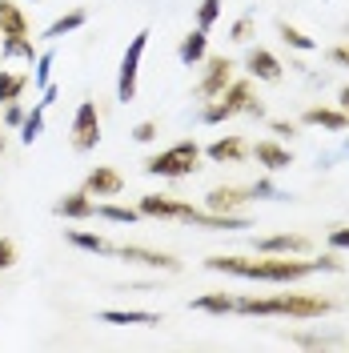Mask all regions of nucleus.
<instances>
[{
	"mask_svg": "<svg viewBox=\"0 0 349 353\" xmlns=\"http://www.w3.org/2000/svg\"><path fill=\"white\" fill-rule=\"evenodd\" d=\"M4 37H28V17L12 0H0V41Z\"/></svg>",
	"mask_w": 349,
	"mask_h": 353,
	"instance_id": "6ab92c4d",
	"label": "nucleus"
},
{
	"mask_svg": "<svg viewBox=\"0 0 349 353\" xmlns=\"http://www.w3.org/2000/svg\"><path fill=\"white\" fill-rule=\"evenodd\" d=\"M277 32H281V41L289 44V48H297V52H313V48H317V41H313V37H306L297 24H289V21L277 24Z\"/></svg>",
	"mask_w": 349,
	"mask_h": 353,
	"instance_id": "cd10ccee",
	"label": "nucleus"
},
{
	"mask_svg": "<svg viewBox=\"0 0 349 353\" xmlns=\"http://www.w3.org/2000/svg\"><path fill=\"white\" fill-rule=\"evenodd\" d=\"M346 153H349V141H346Z\"/></svg>",
	"mask_w": 349,
	"mask_h": 353,
	"instance_id": "79ce46f5",
	"label": "nucleus"
},
{
	"mask_svg": "<svg viewBox=\"0 0 349 353\" xmlns=\"http://www.w3.org/2000/svg\"><path fill=\"white\" fill-rule=\"evenodd\" d=\"M68 141L77 153H92L101 145V112L92 101H81L77 105V117H72V129H68Z\"/></svg>",
	"mask_w": 349,
	"mask_h": 353,
	"instance_id": "423d86ee",
	"label": "nucleus"
},
{
	"mask_svg": "<svg viewBox=\"0 0 349 353\" xmlns=\"http://www.w3.org/2000/svg\"><path fill=\"white\" fill-rule=\"evenodd\" d=\"M221 4H225V0H201V4H197V28L209 32V28L221 21Z\"/></svg>",
	"mask_w": 349,
	"mask_h": 353,
	"instance_id": "7c9ffc66",
	"label": "nucleus"
},
{
	"mask_svg": "<svg viewBox=\"0 0 349 353\" xmlns=\"http://www.w3.org/2000/svg\"><path fill=\"white\" fill-rule=\"evenodd\" d=\"M12 265H17V241L0 237V273H4V269H12Z\"/></svg>",
	"mask_w": 349,
	"mask_h": 353,
	"instance_id": "f704fd0d",
	"label": "nucleus"
},
{
	"mask_svg": "<svg viewBox=\"0 0 349 353\" xmlns=\"http://www.w3.org/2000/svg\"><path fill=\"white\" fill-rule=\"evenodd\" d=\"M97 217L112 221V225H137L141 221V209L137 205H109V201H101L97 205Z\"/></svg>",
	"mask_w": 349,
	"mask_h": 353,
	"instance_id": "a878e982",
	"label": "nucleus"
},
{
	"mask_svg": "<svg viewBox=\"0 0 349 353\" xmlns=\"http://www.w3.org/2000/svg\"><path fill=\"white\" fill-rule=\"evenodd\" d=\"M28 85H32V77H28V72H4V68H0V105L21 101V92Z\"/></svg>",
	"mask_w": 349,
	"mask_h": 353,
	"instance_id": "393cba45",
	"label": "nucleus"
},
{
	"mask_svg": "<svg viewBox=\"0 0 349 353\" xmlns=\"http://www.w3.org/2000/svg\"><path fill=\"white\" fill-rule=\"evenodd\" d=\"M337 109H341V112H349V85L341 88V92H337Z\"/></svg>",
	"mask_w": 349,
	"mask_h": 353,
	"instance_id": "a19ab883",
	"label": "nucleus"
},
{
	"mask_svg": "<svg viewBox=\"0 0 349 353\" xmlns=\"http://www.w3.org/2000/svg\"><path fill=\"white\" fill-rule=\"evenodd\" d=\"M205 57H209V32H205V28H193L189 37H181V44H177V61H181V65L193 68V65H201Z\"/></svg>",
	"mask_w": 349,
	"mask_h": 353,
	"instance_id": "f3484780",
	"label": "nucleus"
},
{
	"mask_svg": "<svg viewBox=\"0 0 349 353\" xmlns=\"http://www.w3.org/2000/svg\"><path fill=\"white\" fill-rule=\"evenodd\" d=\"M32 4H37V0H32Z\"/></svg>",
	"mask_w": 349,
	"mask_h": 353,
	"instance_id": "37998d69",
	"label": "nucleus"
},
{
	"mask_svg": "<svg viewBox=\"0 0 349 353\" xmlns=\"http://www.w3.org/2000/svg\"><path fill=\"white\" fill-rule=\"evenodd\" d=\"M233 313H245V317H301V321H313V317L333 313V301H329V297H313V293L237 297V309H233Z\"/></svg>",
	"mask_w": 349,
	"mask_h": 353,
	"instance_id": "f03ea898",
	"label": "nucleus"
},
{
	"mask_svg": "<svg viewBox=\"0 0 349 353\" xmlns=\"http://www.w3.org/2000/svg\"><path fill=\"white\" fill-rule=\"evenodd\" d=\"M329 245H333V249H349V225H341V229H329Z\"/></svg>",
	"mask_w": 349,
	"mask_h": 353,
	"instance_id": "4c0bfd02",
	"label": "nucleus"
},
{
	"mask_svg": "<svg viewBox=\"0 0 349 353\" xmlns=\"http://www.w3.org/2000/svg\"><path fill=\"white\" fill-rule=\"evenodd\" d=\"M112 257L132 265H145V269H165V273H177L181 261L173 253H157V249H145V245H112Z\"/></svg>",
	"mask_w": 349,
	"mask_h": 353,
	"instance_id": "6e6552de",
	"label": "nucleus"
},
{
	"mask_svg": "<svg viewBox=\"0 0 349 353\" xmlns=\"http://www.w3.org/2000/svg\"><path fill=\"white\" fill-rule=\"evenodd\" d=\"M233 81V61L229 57H205V72H201V81L193 85V97L197 101H213L225 92V85Z\"/></svg>",
	"mask_w": 349,
	"mask_h": 353,
	"instance_id": "0eeeda50",
	"label": "nucleus"
},
{
	"mask_svg": "<svg viewBox=\"0 0 349 353\" xmlns=\"http://www.w3.org/2000/svg\"><path fill=\"white\" fill-rule=\"evenodd\" d=\"M149 37H153V32L141 28L129 41L125 57H121V68H117V101H121V105L137 101V77H141V57H145V48H149Z\"/></svg>",
	"mask_w": 349,
	"mask_h": 353,
	"instance_id": "39448f33",
	"label": "nucleus"
},
{
	"mask_svg": "<svg viewBox=\"0 0 349 353\" xmlns=\"http://www.w3.org/2000/svg\"><path fill=\"white\" fill-rule=\"evenodd\" d=\"M205 269L213 273H229V277H245V281H273V285H289V281H301L309 273H341V261L333 253H321L317 261H289L277 253H261V261H249V257H209Z\"/></svg>",
	"mask_w": 349,
	"mask_h": 353,
	"instance_id": "f257e3e1",
	"label": "nucleus"
},
{
	"mask_svg": "<svg viewBox=\"0 0 349 353\" xmlns=\"http://www.w3.org/2000/svg\"><path fill=\"white\" fill-rule=\"evenodd\" d=\"M249 197V189H241V185H217V189H209L205 193V209L209 213H237Z\"/></svg>",
	"mask_w": 349,
	"mask_h": 353,
	"instance_id": "9b49d317",
	"label": "nucleus"
},
{
	"mask_svg": "<svg viewBox=\"0 0 349 353\" xmlns=\"http://www.w3.org/2000/svg\"><path fill=\"white\" fill-rule=\"evenodd\" d=\"M289 341L306 350H329V345H346V333H293Z\"/></svg>",
	"mask_w": 349,
	"mask_h": 353,
	"instance_id": "bb28decb",
	"label": "nucleus"
},
{
	"mask_svg": "<svg viewBox=\"0 0 349 353\" xmlns=\"http://www.w3.org/2000/svg\"><path fill=\"white\" fill-rule=\"evenodd\" d=\"M249 153L257 157V165H265L269 173H281V169H289V165H293V153H289L285 145H277V141H257Z\"/></svg>",
	"mask_w": 349,
	"mask_h": 353,
	"instance_id": "dca6fc26",
	"label": "nucleus"
},
{
	"mask_svg": "<svg viewBox=\"0 0 349 353\" xmlns=\"http://www.w3.org/2000/svg\"><path fill=\"white\" fill-rule=\"evenodd\" d=\"M21 121H24V105L21 101H8V105H4V125H8V129H21Z\"/></svg>",
	"mask_w": 349,
	"mask_h": 353,
	"instance_id": "c9c22d12",
	"label": "nucleus"
},
{
	"mask_svg": "<svg viewBox=\"0 0 349 353\" xmlns=\"http://www.w3.org/2000/svg\"><path fill=\"white\" fill-rule=\"evenodd\" d=\"M65 241L77 245V249H85V253H101V257H112V245L105 237H97V233H81V229H65Z\"/></svg>",
	"mask_w": 349,
	"mask_h": 353,
	"instance_id": "b1692460",
	"label": "nucleus"
},
{
	"mask_svg": "<svg viewBox=\"0 0 349 353\" xmlns=\"http://www.w3.org/2000/svg\"><path fill=\"white\" fill-rule=\"evenodd\" d=\"M301 121H306V125H313V129L349 132V112H341V109H321V105H313V109L301 112Z\"/></svg>",
	"mask_w": 349,
	"mask_h": 353,
	"instance_id": "a211bd4d",
	"label": "nucleus"
},
{
	"mask_svg": "<svg viewBox=\"0 0 349 353\" xmlns=\"http://www.w3.org/2000/svg\"><path fill=\"white\" fill-rule=\"evenodd\" d=\"M101 321H109V325H161V317L149 309H105Z\"/></svg>",
	"mask_w": 349,
	"mask_h": 353,
	"instance_id": "aec40b11",
	"label": "nucleus"
},
{
	"mask_svg": "<svg viewBox=\"0 0 349 353\" xmlns=\"http://www.w3.org/2000/svg\"><path fill=\"white\" fill-rule=\"evenodd\" d=\"M37 44L28 41V37H4L0 41V61H28V65H37Z\"/></svg>",
	"mask_w": 349,
	"mask_h": 353,
	"instance_id": "412c9836",
	"label": "nucleus"
},
{
	"mask_svg": "<svg viewBox=\"0 0 349 353\" xmlns=\"http://www.w3.org/2000/svg\"><path fill=\"white\" fill-rule=\"evenodd\" d=\"M197 169H201V145L197 141H177V145L145 161V173L161 176V181H181V176H193Z\"/></svg>",
	"mask_w": 349,
	"mask_h": 353,
	"instance_id": "7ed1b4c3",
	"label": "nucleus"
},
{
	"mask_svg": "<svg viewBox=\"0 0 349 353\" xmlns=\"http://www.w3.org/2000/svg\"><path fill=\"white\" fill-rule=\"evenodd\" d=\"M205 157H209L213 165H237V161L249 157V141H245V137H221V141H213V145L205 149Z\"/></svg>",
	"mask_w": 349,
	"mask_h": 353,
	"instance_id": "2eb2a0df",
	"label": "nucleus"
},
{
	"mask_svg": "<svg viewBox=\"0 0 349 353\" xmlns=\"http://www.w3.org/2000/svg\"><path fill=\"white\" fill-rule=\"evenodd\" d=\"M41 129H44V105H37L32 112H24L21 121V145H32L41 137Z\"/></svg>",
	"mask_w": 349,
	"mask_h": 353,
	"instance_id": "c85d7f7f",
	"label": "nucleus"
},
{
	"mask_svg": "<svg viewBox=\"0 0 349 353\" xmlns=\"http://www.w3.org/2000/svg\"><path fill=\"white\" fill-rule=\"evenodd\" d=\"M81 189H85L88 197H117V193L125 189V176L117 173V169H109V165H97V169L85 176Z\"/></svg>",
	"mask_w": 349,
	"mask_h": 353,
	"instance_id": "f8f14e48",
	"label": "nucleus"
},
{
	"mask_svg": "<svg viewBox=\"0 0 349 353\" xmlns=\"http://www.w3.org/2000/svg\"><path fill=\"white\" fill-rule=\"evenodd\" d=\"M257 253H277V257H293V253H309L313 241L306 233H273V237H257L253 241Z\"/></svg>",
	"mask_w": 349,
	"mask_h": 353,
	"instance_id": "1a4fd4ad",
	"label": "nucleus"
},
{
	"mask_svg": "<svg viewBox=\"0 0 349 353\" xmlns=\"http://www.w3.org/2000/svg\"><path fill=\"white\" fill-rule=\"evenodd\" d=\"M193 309H197V313L225 317V313H233V309H237V297H233V293H201V297H193Z\"/></svg>",
	"mask_w": 349,
	"mask_h": 353,
	"instance_id": "4be33fe9",
	"label": "nucleus"
},
{
	"mask_svg": "<svg viewBox=\"0 0 349 353\" xmlns=\"http://www.w3.org/2000/svg\"><path fill=\"white\" fill-rule=\"evenodd\" d=\"M249 197L257 201H285V193L281 189H277V185H273V181H253V185H249Z\"/></svg>",
	"mask_w": 349,
	"mask_h": 353,
	"instance_id": "473e14b6",
	"label": "nucleus"
},
{
	"mask_svg": "<svg viewBox=\"0 0 349 353\" xmlns=\"http://www.w3.org/2000/svg\"><path fill=\"white\" fill-rule=\"evenodd\" d=\"M157 132H161V125H157V121H141V125L132 129V141H137V145H149Z\"/></svg>",
	"mask_w": 349,
	"mask_h": 353,
	"instance_id": "72a5a7b5",
	"label": "nucleus"
},
{
	"mask_svg": "<svg viewBox=\"0 0 349 353\" xmlns=\"http://www.w3.org/2000/svg\"><path fill=\"white\" fill-rule=\"evenodd\" d=\"M245 112H249V117H265V101H261V97H257V101H253V105H249V109H245Z\"/></svg>",
	"mask_w": 349,
	"mask_h": 353,
	"instance_id": "ea45409f",
	"label": "nucleus"
},
{
	"mask_svg": "<svg viewBox=\"0 0 349 353\" xmlns=\"http://www.w3.org/2000/svg\"><path fill=\"white\" fill-rule=\"evenodd\" d=\"M52 213L65 221H88V217H97V201L88 197L85 189H77V193H65V197L57 201Z\"/></svg>",
	"mask_w": 349,
	"mask_h": 353,
	"instance_id": "4468645a",
	"label": "nucleus"
},
{
	"mask_svg": "<svg viewBox=\"0 0 349 353\" xmlns=\"http://www.w3.org/2000/svg\"><path fill=\"white\" fill-rule=\"evenodd\" d=\"M52 61H57V52H52V48H44L41 57H37V68H32V85L41 88V92L52 85V81H48V77H52Z\"/></svg>",
	"mask_w": 349,
	"mask_h": 353,
	"instance_id": "c756f323",
	"label": "nucleus"
},
{
	"mask_svg": "<svg viewBox=\"0 0 349 353\" xmlns=\"http://www.w3.org/2000/svg\"><path fill=\"white\" fill-rule=\"evenodd\" d=\"M326 57H329V61H333V65L349 68V44H333V48H329Z\"/></svg>",
	"mask_w": 349,
	"mask_h": 353,
	"instance_id": "e433bc0d",
	"label": "nucleus"
},
{
	"mask_svg": "<svg viewBox=\"0 0 349 353\" xmlns=\"http://www.w3.org/2000/svg\"><path fill=\"white\" fill-rule=\"evenodd\" d=\"M269 129L277 132V137H293V132H297V125H293V121H269Z\"/></svg>",
	"mask_w": 349,
	"mask_h": 353,
	"instance_id": "58836bf2",
	"label": "nucleus"
},
{
	"mask_svg": "<svg viewBox=\"0 0 349 353\" xmlns=\"http://www.w3.org/2000/svg\"><path fill=\"white\" fill-rule=\"evenodd\" d=\"M88 12L85 8H72V12H65V17H57V21L44 28V41H61V37H68V32H77V28H85Z\"/></svg>",
	"mask_w": 349,
	"mask_h": 353,
	"instance_id": "5701e85b",
	"label": "nucleus"
},
{
	"mask_svg": "<svg viewBox=\"0 0 349 353\" xmlns=\"http://www.w3.org/2000/svg\"><path fill=\"white\" fill-rule=\"evenodd\" d=\"M253 101H257L253 81H229L221 97L205 101V109H201V125H221V121H233V117H237V112H245Z\"/></svg>",
	"mask_w": 349,
	"mask_h": 353,
	"instance_id": "20e7f679",
	"label": "nucleus"
},
{
	"mask_svg": "<svg viewBox=\"0 0 349 353\" xmlns=\"http://www.w3.org/2000/svg\"><path fill=\"white\" fill-rule=\"evenodd\" d=\"M245 68H249V77H257V81H281V72H285V65L269 52V48H249L245 52Z\"/></svg>",
	"mask_w": 349,
	"mask_h": 353,
	"instance_id": "ddd939ff",
	"label": "nucleus"
},
{
	"mask_svg": "<svg viewBox=\"0 0 349 353\" xmlns=\"http://www.w3.org/2000/svg\"><path fill=\"white\" fill-rule=\"evenodd\" d=\"M141 217H153V221H181V213L189 209V201H177V197H165V193H149L141 197Z\"/></svg>",
	"mask_w": 349,
	"mask_h": 353,
	"instance_id": "9d476101",
	"label": "nucleus"
},
{
	"mask_svg": "<svg viewBox=\"0 0 349 353\" xmlns=\"http://www.w3.org/2000/svg\"><path fill=\"white\" fill-rule=\"evenodd\" d=\"M253 32H257V21L245 12V17H237V21H233V28H229V41L249 44V41H253Z\"/></svg>",
	"mask_w": 349,
	"mask_h": 353,
	"instance_id": "2f4dec72",
	"label": "nucleus"
}]
</instances>
